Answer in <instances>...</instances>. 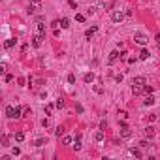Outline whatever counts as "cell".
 Returning a JSON list of instances; mask_svg holds the SVG:
<instances>
[{"instance_id":"3","label":"cell","mask_w":160,"mask_h":160,"mask_svg":"<svg viewBox=\"0 0 160 160\" xmlns=\"http://www.w3.org/2000/svg\"><path fill=\"white\" fill-rule=\"evenodd\" d=\"M43 40H45V36L38 32V34H36V36L32 38V45H34V47H40V45H42V42H43Z\"/></svg>"},{"instance_id":"32","label":"cell","mask_w":160,"mask_h":160,"mask_svg":"<svg viewBox=\"0 0 160 160\" xmlns=\"http://www.w3.org/2000/svg\"><path fill=\"white\" fill-rule=\"evenodd\" d=\"M119 117H122V119H126V117H128V113H126V111H119Z\"/></svg>"},{"instance_id":"25","label":"cell","mask_w":160,"mask_h":160,"mask_svg":"<svg viewBox=\"0 0 160 160\" xmlns=\"http://www.w3.org/2000/svg\"><path fill=\"white\" fill-rule=\"evenodd\" d=\"M55 134H57V136H59V138H60V136L64 134V126H59V128H57V130H55Z\"/></svg>"},{"instance_id":"33","label":"cell","mask_w":160,"mask_h":160,"mask_svg":"<svg viewBox=\"0 0 160 160\" xmlns=\"http://www.w3.org/2000/svg\"><path fill=\"white\" fill-rule=\"evenodd\" d=\"M13 155H15V156H19V155H21V149H19V147H15V149H13Z\"/></svg>"},{"instance_id":"13","label":"cell","mask_w":160,"mask_h":160,"mask_svg":"<svg viewBox=\"0 0 160 160\" xmlns=\"http://www.w3.org/2000/svg\"><path fill=\"white\" fill-rule=\"evenodd\" d=\"M130 134H132V132L128 130L126 126H122V130H121V138H128V136H130Z\"/></svg>"},{"instance_id":"7","label":"cell","mask_w":160,"mask_h":160,"mask_svg":"<svg viewBox=\"0 0 160 160\" xmlns=\"http://www.w3.org/2000/svg\"><path fill=\"white\" fill-rule=\"evenodd\" d=\"M96 30H98V26H90V28L85 32V36H87V38H92L94 34H96Z\"/></svg>"},{"instance_id":"23","label":"cell","mask_w":160,"mask_h":160,"mask_svg":"<svg viewBox=\"0 0 160 160\" xmlns=\"http://www.w3.org/2000/svg\"><path fill=\"white\" fill-rule=\"evenodd\" d=\"M38 32H40V34H45V25L38 23Z\"/></svg>"},{"instance_id":"26","label":"cell","mask_w":160,"mask_h":160,"mask_svg":"<svg viewBox=\"0 0 160 160\" xmlns=\"http://www.w3.org/2000/svg\"><path fill=\"white\" fill-rule=\"evenodd\" d=\"M55 105H57V107H64V100H62V98H59V100L55 102Z\"/></svg>"},{"instance_id":"20","label":"cell","mask_w":160,"mask_h":160,"mask_svg":"<svg viewBox=\"0 0 160 160\" xmlns=\"http://www.w3.org/2000/svg\"><path fill=\"white\" fill-rule=\"evenodd\" d=\"M68 6H70L72 9H77V2L76 0H68Z\"/></svg>"},{"instance_id":"27","label":"cell","mask_w":160,"mask_h":160,"mask_svg":"<svg viewBox=\"0 0 160 160\" xmlns=\"http://www.w3.org/2000/svg\"><path fill=\"white\" fill-rule=\"evenodd\" d=\"M2 147H8V136H2Z\"/></svg>"},{"instance_id":"2","label":"cell","mask_w":160,"mask_h":160,"mask_svg":"<svg viewBox=\"0 0 160 160\" xmlns=\"http://www.w3.org/2000/svg\"><path fill=\"white\" fill-rule=\"evenodd\" d=\"M134 42H136V43H139V45H145V43L149 42V38L145 36V34H141V32H136V36H134Z\"/></svg>"},{"instance_id":"10","label":"cell","mask_w":160,"mask_h":160,"mask_svg":"<svg viewBox=\"0 0 160 160\" xmlns=\"http://www.w3.org/2000/svg\"><path fill=\"white\" fill-rule=\"evenodd\" d=\"M30 6L34 9H42V0H30Z\"/></svg>"},{"instance_id":"22","label":"cell","mask_w":160,"mask_h":160,"mask_svg":"<svg viewBox=\"0 0 160 160\" xmlns=\"http://www.w3.org/2000/svg\"><path fill=\"white\" fill-rule=\"evenodd\" d=\"M94 138H96V141H102V139H104V132H96V136H94Z\"/></svg>"},{"instance_id":"21","label":"cell","mask_w":160,"mask_h":160,"mask_svg":"<svg viewBox=\"0 0 160 160\" xmlns=\"http://www.w3.org/2000/svg\"><path fill=\"white\" fill-rule=\"evenodd\" d=\"M53 107H55V105H53V104H47V105H45V113H47V115H51V111H53Z\"/></svg>"},{"instance_id":"24","label":"cell","mask_w":160,"mask_h":160,"mask_svg":"<svg viewBox=\"0 0 160 160\" xmlns=\"http://www.w3.org/2000/svg\"><path fill=\"white\" fill-rule=\"evenodd\" d=\"M143 92H147V94H153V87H149V85H143Z\"/></svg>"},{"instance_id":"19","label":"cell","mask_w":160,"mask_h":160,"mask_svg":"<svg viewBox=\"0 0 160 160\" xmlns=\"http://www.w3.org/2000/svg\"><path fill=\"white\" fill-rule=\"evenodd\" d=\"M130 153H132V155H134V156H138V158H139V156H141V151H139V149H130Z\"/></svg>"},{"instance_id":"16","label":"cell","mask_w":160,"mask_h":160,"mask_svg":"<svg viewBox=\"0 0 160 160\" xmlns=\"http://www.w3.org/2000/svg\"><path fill=\"white\" fill-rule=\"evenodd\" d=\"M45 141H47L45 138H40V139H36V147H42V145H45Z\"/></svg>"},{"instance_id":"8","label":"cell","mask_w":160,"mask_h":160,"mask_svg":"<svg viewBox=\"0 0 160 160\" xmlns=\"http://www.w3.org/2000/svg\"><path fill=\"white\" fill-rule=\"evenodd\" d=\"M59 25H60V28H68L70 26V19H66V17H62L59 21Z\"/></svg>"},{"instance_id":"35","label":"cell","mask_w":160,"mask_h":160,"mask_svg":"<svg viewBox=\"0 0 160 160\" xmlns=\"http://www.w3.org/2000/svg\"><path fill=\"white\" fill-rule=\"evenodd\" d=\"M94 90H96L98 94H102V92H104V88H102V87H94Z\"/></svg>"},{"instance_id":"4","label":"cell","mask_w":160,"mask_h":160,"mask_svg":"<svg viewBox=\"0 0 160 160\" xmlns=\"http://www.w3.org/2000/svg\"><path fill=\"white\" fill-rule=\"evenodd\" d=\"M122 17H124V13H122V11H115L111 19H113V23H121V21H122Z\"/></svg>"},{"instance_id":"6","label":"cell","mask_w":160,"mask_h":160,"mask_svg":"<svg viewBox=\"0 0 160 160\" xmlns=\"http://www.w3.org/2000/svg\"><path fill=\"white\" fill-rule=\"evenodd\" d=\"M132 85H139V87H143L145 85V77H134V81H132Z\"/></svg>"},{"instance_id":"31","label":"cell","mask_w":160,"mask_h":160,"mask_svg":"<svg viewBox=\"0 0 160 160\" xmlns=\"http://www.w3.org/2000/svg\"><path fill=\"white\" fill-rule=\"evenodd\" d=\"M139 147H141V149H147V147H149V143H147V141H145V139H143V141L139 143Z\"/></svg>"},{"instance_id":"1","label":"cell","mask_w":160,"mask_h":160,"mask_svg":"<svg viewBox=\"0 0 160 160\" xmlns=\"http://www.w3.org/2000/svg\"><path fill=\"white\" fill-rule=\"evenodd\" d=\"M21 107H13V105H8L6 107V117L8 119H19L21 117Z\"/></svg>"},{"instance_id":"36","label":"cell","mask_w":160,"mask_h":160,"mask_svg":"<svg viewBox=\"0 0 160 160\" xmlns=\"http://www.w3.org/2000/svg\"><path fill=\"white\" fill-rule=\"evenodd\" d=\"M115 79H117V83H121V81H122V74H119V76H115Z\"/></svg>"},{"instance_id":"30","label":"cell","mask_w":160,"mask_h":160,"mask_svg":"<svg viewBox=\"0 0 160 160\" xmlns=\"http://www.w3.org/2000/svg\"><path fill=\"white\" fill-rule=\"evenodd\" d=\"M76 19H77V21H79V23H83V21H85V15H81V13H77V15H76Z\"/></svg>"},{"instance_id":"12","label":"cell","mask_w":160,"mask_h":160,"mask_svg":"<svg viewBox=\"0 0 160 160\" xmlns=\"http://www.w3.org/2000/svg\"><path fill=\"white\" fill-rule=\"evenodd\" d=\"M149 55H151V53H149L147 49H143L141 53H139V59H141V60H147V59H149Z\"/></svg>"},{"instance_id":"14","label":"cell","mask_w":160,"mask_h":160,"mask_svg":"<svg viewBox=\"0 0 160 160\" xmlns=\"http://www.w3.org/2000/svg\"><path fill=\"white\" fill-rule=\"evenodd\" d=\"M145 136H147V138H153V136H155V128H153V126L145 128Z\"/></svg>"},{"instance_id":"17","label":"cell","mask_w":160,"mask_h":160,"mask_svg":"<svg viewBox=\"0 0 160 160\" xmlns=\"http://www.w3.org/2000/svg\"><path fill=\"white\" fill-rule=\"evenodd\" d=\"M15 139L17 141H23V139H25V134H23V132H15Z\"/></svg>"},{"instance_id":"11","label":"cell","mask_w":160,"mask_h":160,"mask_svg":"<svg viewBox=\"0 0 160 160\" xmlns=\"http://www.w3.org/2000/svg\"><path fill=\"white\" fill-rule=\"evenodd\" d=\"M94 81V74L92 72H87L85 74V83H92Z\"/></svg>"},{"instance_id":"15","label":"cell","mask_w":160,"mask_h":160,"mask_svg":"<svg viewBox=\"0 0 160 160\" xmlns=\"http://www.w3.org/2000/svg\"><path fill=\"white\" fill-rule=\"evenodd\" d=\"M143 104H145V105H153V104H155V98H153V94H149V96L145 98Z\"/></svg>"},{"instance_id":"34","label":"cell","mask_w":160,"mask_h":160,"mask_svg":"<svg viewBox=\"0 0 160 160\" xmlns=\"http://www.w3.org/2000/svg\"><path fill=\"white\" fill-rule=\"evenodd\" d=\"M105 126H107V122L102 121V122H100V130H105Z\"/></svg>"},{"instance_id":"9","label":"cell","mask_w":160,"mask_h":160,"mask_svg":"<svg viewBox=\"0 0 160 160\" xmlns=\"http://www.w3.org/2000/svg\"><path fill=\"white\" fill-rule=\"evenodd\" d=\"M15 42H17V40H15V38H9V40H6V43H4V47H6V49H11V47H13V45H15Z\"/></svg>"},{"instance_id":"28","label":"cell","mask_w":160,"mask_h":160,"mask_svg":"<svg viewBox=\"0 0 160 160\" xmlns=\"http://www.w3.org/2000/svg\"><path fill=\"white\" fill-rule=\"evenodd\" d=\"M68 83H76V76H74V74H70V76H68Z\"/></svg>"},{"instance_id":"18","label":"cell","mask_w":160,"mask_h":160,"mask_svg":"<svg viewBox=\"0 0 160 160\" xmlns=\"http://www.w3.org/2000/svg\"><path fill=\"white\" fill-rule=\"evenodd\" d=\"M72 147H74V149H76V151H79V149H81V139H79V138H77V139H76V143H74V145H72Z\"/></svg>"},{"instance_id":"37","label":"cell","mask_w":160,"mask_h":160,"mask_svg":"<svg viewBox=\"0 0 160 160\" xmlns=\"http://www.w3.org/2000/svg\"><path fill=\"white\" fill-rule=\"evenodd\" d=\"M6 81H8V83H9V81H13V76H11V74H8V76H6Z\"/></svg>"},{"instance_id":"29","label":"cell","mask_w":160,"mask_h":160,"mask_svg":"<svg viewBox=\"0 0 160 160\" xmlns=\"http://www.w3.org/2000/svg\"><path fill=\"white\" fill-rule=\"evenodd\" d=\"M62 141H64V145H70V143H72V138H70V136H66Z\"/></svg>"},{"instance_id":"5","label":"cell","mask_w":160,"mask_h":160,"mask_svg":"<svg viewBox=\"0 0 160 160\" xmlns=\"http://www.w3.org/2000/svg\"><path fill=\"white\" fill-rule=\"evenodd\" d=\"M119 57H121V53H119V51H111V53H109V64H113Z\"/></svg>"}]
</instances>
